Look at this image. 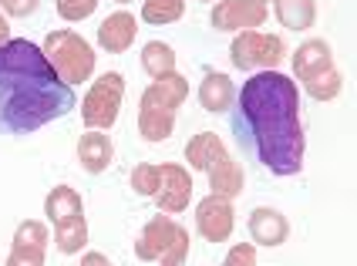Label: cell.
<instances>
[{"mask_svg": "<svg viewBox=\"0 0 357 266\" xmlns=\"http://www.w3.org/2000/svg\"><path fill=\"white\" fill-rule=\"evenodd\" d=\"M239 148L273 175H297L307 159V132L300 125L297 84L270 68L243 84L233 111Z\"/></svg>", "mask_w": 357, "mask_h": 266, "instance_id": "obj_1", "label": "cell"}, {"mask_svg": "<svg viewBox=\"0 0 357 266\" xmlns=\"http://www.w3.org/2000/svg\"><path fill=\"white\" fill-rule=\"evenodd\" d=\"M71 108L75 88L54 75L38 44H0V135H31Z\"/></svg>", "mask_w": 357, "mask_h": 266, "instance_id": "obj_2", "label": "cell"}, {"mask_svg": "<svg viewBox=\"0 0 357 266\" xmlns=\"http://www.w3.org/2000/svg\"><path fill=\"white\" fill-rule=\"evenodd\" d=\"M189 98V81L178 75V71H169L145 88L139 102V132L145 142L159 145L172 135L176 128V108Z\"/></svg>", "mask_w": 357, "mask_h": 266, "instance_id": "obj_3", "label": "cell"}, {"mask_svg": "<svg viewBox=\"0 0 357 266\" xmlns=\"http://www.w3.org/2000/svg\"><path fill=\"white\" fill-rule=\"evenodd\" d=\"M44 216L51 219L58 233V249L64 256H75L88 243V223H84V205L71 185H58L44 199Z\"/></svg>", "mask_w": 357, "mask_h": 266, "instance_id": "obj_4", "label": "cell"}, {"mask_svg": "<svg viewBox=\"0 0 357 266\" xmlns=\"http://www.w3.org/2000/svg\"><path fill=\"white\" fill-rule=\"evenodd\" d=\"M44 58L47 64L54 68V75H58L64 84H81L91 78V71H95V51H91V44L84 41L81 34L75 31H51L47 38H44Z\"/></svg>", "mask_w": 357, "mask_h": 266, "instance_id": "obj_5", "label": "cell"}, {"mask_svg": "<svg viewBox=\"0 0 357 266\" xmlns=\"http://www.w3.org/2000/svg\"><path fill=\"white\" fill-rule=\"evenodd\" d=\"M135 256L142 263H162V266H182L189 256V233L165 212L149 219L142 229L139 243H135Z\"/></svg>", "mask_w": 357, "mask_h": 266, "instance_id": "obj_6", "label": "cell"}, {"mask_svg": "<svg viewBox=\"0 0 357 266\" xmlns=\"http://www.w3.org/2000/svg\"><path fill=\"white\" fill-rule=\"evenodd\" d=\"M121 98H125V78L119 71H105L98 81L91 84L88 98H84V108H81V118L88 128H112L119 122L121 111Z\"/></svg>", "mask_w": 357, "mask_h": 266, "instance_id": "obj_7", "label": "cell"}, {"mask_svg": "<svg viewBox=\"0 0 357 266\" xmlns=\"http://www.w3.org/2000/svg\"><path fill=\"white\" fill-rule=\"evenodd\" d=\"M229 58L239 71H270L287 58V44L277 34H259V31H243L233 47Z\"/></svg>", "mask_w": 357, "mask_h": 266, "instance_id": "obj_8", "label": "cell"}, {"mask_svg": "<svg viewBox=\"0 0 357 266\" xmlns=\"http://www.w3.org/2000/svg\"><path fill=\"white\" fill-rule=\"evenodd\" d=\"M236 212H233V199H222V196H206L196 209V226H199V236L206 240V243H226L229 236H233V219Z\"/></svg>", "mask_w": 357, "mask_h": 266, "instance_id": "obj_9", "label": "cell"}, {"mask_svg": "<svg viewBox=\"0 0 357 266\" xmlns=\"http://www.w3.org/2000/svg\"><path fill=\"white\" fill-rule=\"evenodd\" d=\"M216 31H253L266 24V3L259 0H219L209 14Z\"/></svg>", "mask_w": 357, "mask_h": 266, "instance_id": "obj_10", "label": "cell"}, {"mask_svg": "<svg viewBox=\"0 0 357 266\" xmlns=\"http://www.w3.org/2000/svg\"><path fill=\"white\" fill-rule=\"evenodd\" d=\"M152 199H155L159 209L169 212V216L182 212V209L189 205V199H192V175L176 162L159 165V189H155Z\"/></svg>", "mask_w": 357, "mask_h": 266, "instance_id": "obj_11", "label": "cell"}, {"mask_svg": "<svg viewBox=\"0 0 357 266\" xmlns=\"http://www.w3.org/2000/svg\"><path fill=\"white\" fill-rule=\"evenodd\" d=\"M47 260V226L38 219H27L17 226L14 233V246H10V266H40Z\"/></svg>", "mask_w": 357, "mask_h": 266, "instance_id": "obj_12", "label": "cell"}, {"mask_svg": "<svg viewBox=\"0 0 357 266\" xmlns=\"http://www.w3.org/2000/svg\"><path fill=\"white\" fill-rule=\"evenodd\" d=\"M250 236L259 246H283L287 236H290V223H287V216L280 209L259 205V209L250 212Z\"/></svg>", "mask_w": 357, "mask_h": 266, "instance_id": "obj_13", "label": "cell"}, {"mask_svg": "<svg viewBox=\"0 0 357 266\" xmlns=\"http://www.w3.org/2000/svg\"><path fill=\"white\" fill-rule=\"evenodd\" d=\"M135 34H139L135 17H132L128 10H115V14H108V17L101 21L98 44L108 51V54H121V51H128V47H132Z\"/></svg>", "mask_w": 357, "mask_h": 266, "instance_id": "obj_14", "label": "cell"}, {"mask_svg": "<svg viewBox=\"0 0 357 266\" xmlns=\"http://www.w3.org/2000/svg\"><path fill=\"white\" fill-rule=\"evenodd\" d=\"M115 159V148H112V139L101 132V128H88V135H81L78 142V162L88 175H101Z\"/></svg>", "mask_w": 357, "mask_h": 266, "instance_id": "obj_15", "label": "cell"}, {"mask_svg": "<svg viewBox=\"0 0 357 266\" xmlns=\"http://www.w3.org/2000/svg\"><path fill=\"white\" fill-rule=\"evenodd\" d=\"M236 102V88H233V78L229 75H222V71H209L202 84H199V104L206 108V111H213V115H222V111H229Z\"/></svg>", "mask_w": 357, "mask_h": 266, "instance_id": "obj_16", "label": "cell"}, {"mask_svg": "<svg viewBox=\"0 0 357 266\" xmlns=\"http://www.w3.org/2000/svg\"><path fill=\"white\" fill-rule=\"evenodd\" d=\"M202 172H209V189H213V196L236 199L239 192H243V169H239V162H233L226 152L216 155Z\"/></svg>", "mask_w": 357, "mask_h": 266, "instance_id": "obj_17", "label": "cell"}, {"mask_svg": "<svg viewBox=\"0 0 357 266\" xmlns=\"http://www.w3.org/2000/svg\"><path fill=\"white\" fill-rule=\"evenodd\" d=\"M331 64V44L314 38V41H303L294 51V75H297V81H307L310 75H317L320 68H327Z\"/></svg>", "mask_w": 357, "mask_h": 266, "instance_id": "obj_18", "label": "cell"}, {"mask_svg": "<svg viewBox=\"0 0 357 266\" xmlns=\"http://www.w3.org/2000/svg\"><path fill=\"white\" fill-rule=\"evenodd\" d=\"M277 21L287 31H307L317 21V3L314 0H277Z\"/></svg>", "mask_w": 357, "mask_h": 266, "instance_id": "obj_19", "label": "cell"}, {"mask_svg": "<svg viewBox=\"0 0 357 266\" xmlns=\"http://www.w3.org/2000/svg\"><path fill=\"white\" fill-rule=\"evenodd\" d=\"M222 152H226V145H222V139H219L216 132H199V135H192L189 145H185V162L202 172V169L213 162L216 155H222Z\"/></svg>", "mask_w": 357, "mask_h": 266, "instance_id": "obj_20", "label": "cell"}, {"mask_svg": "<svg viewBox=\"0 0 357 266\" xmlns=\"http://www.w3.org/2000/svg\"><path fill=\"white\" fill-rule=\"evenodd\" d=\"M303 88H307V95H310V98H317V102H331V98H337L340 95L344 78H340V71L334 68V64H327V68H320L317 75H310V78L303 81Z\"/></svg>", "mask_w": 357, "mask_h": 266, "instance_id": "obj_21", "label": "cell"}, {"mask_svg": "<svg viewBox=\"0 0 357 266\" xmlns=\"http://www.w3.org/2000/svg\"><path fill=\"white\" fill-rule=\"evenodd\" d=\"M142 68H145L152 78H162V75L176 71V51L165 41H149L145 51H142Z\"/></svg>", "mask_w": 357, "mask_h": 266, "instance_id": "obj_22", "label": "cell"}, {"mask_svg": "<svg viewBox=\"0 0 357 266\" xmlns=\"http://www.w3.org/2000/svg\"><path fill=\"white\" fill-rule=\"evenodd\" d=\"M182 14H185V0H145L142 3V21L152 27L176 24Z\"/></svg>", "mask_w": 357, "mask_h": 266, "instance_id": "obj_23", "label": "cell"}, {"mask_svg": "<svg viewBox=\"0 0 357 266\" xmlns=\"http://www.w3.org/2000/svg\"><path fill=\"white\" fill-rule=\"evenodd\" d=\"M132 189L139 196H155V189H159V165H149V162L135 165L132 169Z\"/></svg>", "mask_w": 357, "mask_h": 266, "instance_id": "obj_24", "label": "cell"}, {"mask_svg": "<svg viewBox=\"0 0 357 266\" xmlns=\"http://www.w3.org/2000/svg\"><path fill=\"white\" fill-rule=\"evenodd\" d=\"M98 10V0H58V14L64 21H84Z\"/></svg>", "mask_w": 357, "mask_h": 266, "instance_id": "obj_25", "label": "cell"}, {"mask_svg": "<svg viewBox=\"0 0 357 266\" xmlns=\"http://www.w3.org/2000/svg\"><path fill=\"white\" fill-rule=\"evenodd\" d=\"M257 263V249L253 243H239L226 253V266H253Z\"/></svg>", "mask_w": 357, "mask_h": 266, "instance_id": "obj_26", "label": "cell"}, {"mask_svg": "<svg viewBox=\"0 0 357 266\" xmlns=\"http://www.w3.org/2000/svg\"><path fill=\"white\" fill-rule=\"evenodd\" d=\"M0 7H3V14H10V17H31L40 7V0H0Z\"/></svg>", "mask_w": 357, "mask_h": 266, "instance_id": "obj_27", "label": "cell"}, {"mask_svg": "<svg viewBox=\"0 0 357 266\" xmlns=\"http://www.w3.org/2000/svg\"><path fill=\"white\" fill-rule=\"evenodd\" d=\"M81 263L84 266H105L108 263V256H101V253H84V256H81Z\"/></svg>", "mask_w": 357, "mask_h": 266, "instance_id": "obj_28", "label": "cell"}, {"mask_svg": "<svg viewBox=\"0 0 357 266\" xmlns=\"http://www.w3.org/2000/svg\"><path fill=\"white\" fill-rule=\"evenodd\" d=\"M3 41H10V27H7V17L0 14V44Z\"/></svg>", "mask_w": 357, "mask_h": 266, "instance_id": "obj_29", "label": "cell"}, {"mask_svg": "<svg viewBox=\"0 0 357 266\" xmlns=\"http://www.w3.org/2000/svg\"><path fill=\"white\" fill-rule=\"evenodd\" d=\"M115 3H132V0H115Z\"/></svg>", "mask_w": 357, "mask_h": 266, "instance_id": "obj_30", "label": "cell"}, {"mask_svg": "<svg viewBox=\"0 0 357 266\" xmlns=\"http://www.w3.org/2000/svg\"><path fill=\"white\" fill-rule=\"evenodd\" d=\"M259 3H266V0H259Z\"/></svg>", "mask_w": 357, "mask_h": 266, "instance_id": "obj_31", "label": "cell"}]
</instances>
